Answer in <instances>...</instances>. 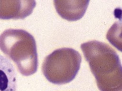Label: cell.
<instances>
[{
    "label": "cell",
    "instance_id": "6da1fadb",
    "mask_svg": "<svg viewBox=\"0 0 122 91\" xmlns=\"http://www.w3.org/2000/svg\"><path fill=\"white\" fill-rule=\"evenodd\" d=\"M101 91H122V70L117 52L108 44L91 40L81 44Z\"/></svg>",
    "mask_w": 122,
    "mask_h": 91
},
{
    "label": "cell",
    "instance_id": "7a4b0ae2",
    "mask_svg": "<svg viewBox=\"0 0 122 91\" xmlns=\"http://www.w3.org/2000/svg\"><path fill=\"white\" fill-rule=\"evenodd\" d=\"M0 50L16 64L22 75L30 76L37 70L36 42L26 30L10 29L4 31L0 35Z\"/></svg>",
    "mask_w": 122,
    "mask_h": 91
},
{
    "label": "cell",
    "instance_id": "3957f363",
    "mask_svg": "<svg viewBox=\"0 0 122 91\" xmlns=\"http://www.w3.org/2000/svg\"><path fill=\"white\" fill-rule=\"evenodd\" d=\"M81 61V55L75 49L68 47L58 49L45 58L42 73L52 84H68L77 75Z\"/></svg>",
    "mask_w": 122,
    "mask_h": 91
},
{
    "label": "cell",
    "instance_id": "277c9868",
    "mask_svg": "<svg viewBox=\"0 0 122 91\" xmlns=\"http://www.w3.org/2000/svg\"><path fill=\"white\" fill-rule=\"evenodd\" d=\"M34 1H0V19H24L32 13Z\"/></svg>",
    "mask_w": 122,
    "mask_h": 91
},
{
    "label": "cell",
    "instance_id": "5b68a950",
    "mask_svg": "<svg viewBox=\"0 0 122 91\" xmlns=\"http://www.w3.org/2000/svg\"><path fill=\"white\" fill-rule=\"evenodd\" d=\"M89 1H55V8L59 15L68 21H76L84 16Z\"/></svg>",
    "mask_w": 122,
    "mask_h": 91
},
{
    "label": "cell",
    "instance_id": "8992f818",
    "mask_svg": "<svg viewBox=\"0 0 122 91\" xmlns=\"http://www.w3.org/2000/svg\"><path fill=\"white\" fill-rule=\"evenodd\" d=\"M16 76L13 64L0 55V91H16Z\"/></svg>",
    "mask_w": 122,
    "mask_h": 91
}]
</instances>
